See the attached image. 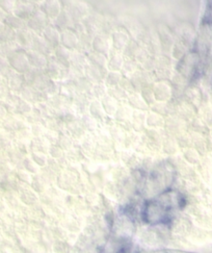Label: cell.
Here are the masks:
<instances>
[{
	"instance_id": "cell-1",
	"label": "cell",
	"mask_w": 212,
	"mask_h": 253,
	"mask_svg": "<svg viewBox=\"0 0 212 253\" xmlns=\"http://www.w3.org/2000/svg\"><path fill=\"white\" fill-rule=\"evenodd\" d=\"M183 206V197L178 191L167 189L147 201L142 209V219L150 225L170 222Z\"/></svg>"
},
{
	"instance_id": "cell-2",
	"label": "cell",
	"mask_w": 212,
	"mask_h": 253,
	"mask_svg": "<svg viewBox=\"0 0 212 253\" xmlns=\"http://www.w3.org/2000/svg\"><path fill=\"white\" fill-rule=\"evenodd\" d=\"M33 4L31 3H26V2H17V5L14 9L13 14L16 15L19 18H25L28 17V15H31L33 13Z\"/></svg>"
},
{
	"instance_id": "cell-3",
	"label": "cell",
	"mask_w": 212,
	"mask_h": 253,
	"mask_svg": "<svg viewBox=\"0 0 212 253\" xmlns=\"http://www.w3.org/2000/svg\"><path fill=\"white\" fill-rule=\"evenodd\" d=\"M4 23L6 26L11 27V28H15V29H21L23 27V21L21 18L17 17L14 14H7Z\"/></svg>"
},
{
	"instance_id": "cell-4",
	"label": "cell",
	"mask_w": 212,
	"mask_h": 253,
	"mask_svg": "<svg viewBox=\"0 0 212 253\" xmlns=\"http://www.w3.org/2000/svg\"><path fill=\"white\" fill-rule=\"evenodd\" d=\"M17 5V0H0V7H1L6 14H13Z\"/></svg>"
},
{
	"instance_id": "cell-5",
	"label": "cell",
	"mask_w": 212,
	"mask_h": 253,
	"mask_svg": "<svg viewBox=\"0 0 212 253\" xmlns=\"http://www.w3.org/2000/svg\"><path fill=\"white\" fill-rule=\"evenodd\" d=\"M6 16H7V14L3 11V9H2L1 7H0V21H3V22H4Z\"/></svg>"
},
{
	"instance_id": "cell-6",
	"label": "cell",
	"mask_w": 212,
	"mask_h": 253,
	"mask_svg": "<svg viewBox=\"0 0 212 253\" xmlns=\"http://www.w3.org/2000/svg\"><path fill=\"white\" fill-rule=\"evenodd\" d=\"M5 27H6L5 23H4L3 21H0V35H1V34L3 33V31L5 29Z\"/></svg>"
},
{
	"instance_id": "cell-7",
	"label": "cell",
	"mask_w": 212,
	"mask_h": 253,
	"mask_svg": "<svg viewBox=\"0 0 212 253\" xmlns=\"http://www.w3.org/2000/svg\"><path fill=\"white\" fill-rule=\"evenodd\" d=\"M0 47H1V44H0Z\"/></svg>"
}]
</instances>
